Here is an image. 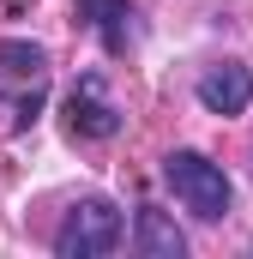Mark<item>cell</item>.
I'll return each mask as SVG.
<instances>
[{
    "instance_id": "cell-1",
    "label": "cell",
    "mask_w": 253,
    "mask_h": 259,
    "mask_svg": "<svg viewBox=\"0 0 253 259\" xmlns=\"http://www.w3.org/2000/svg\"><path fill=\"white\" fill-rule=\"evenodd\" d=\"M163 181H169L175 199L187 205L193 217H205V223H217V217L229 211V199H235L223 163H211L205 151H169V157H163Z\"/></svg>"
},
{
    "instance_id": "cell-2",
    "label": "cell",
    "mask_w": 253,
    "mask_h": 259,
    "mask_svg": "<svg viewBox=\"0 0 253 259\" xmlns=\"http://www.w3.org/2000/svg\"><path fill=\"white\" fill-rule=\"evenodd\" d=\"M121 229L126 223L109 199H78L61 217V229H55V253L61 259H103L121 247Z\"/></svg>"
},
{
    "instance_id": "cell-3",
    "label": "cell",
    "mask_w": 253,
    "mask_h": 259,
    "mask_svg": "<svg viewBox=\"0 0 253 259\" xmlns=\"http://www.w3.org/2000/svg\"><path fill=\"white\" fill-rule=\"evenodd\" d=\"M199 109L205 115H223V121H235V115H247V103H253V72L241 61H223V66H211V72H199Z\"/></svg>"
},
{
    "instance_id": "cell-4",
    "label": "cell",
    "mask_w": 253,
    "mask_h": 259,
    "mask_svg": "<svg viewBox=\"0 0 253 259\" xmlns=\"http://www.w3.org/2000/svg\"><path fill=\"white\" fill-rule=\"evenodd\" d=\"M66 121H72V133H85V139H115L121 133V109L103 97V78H78L72 97H66Z\"/></svg>"
},
{
    "instance_id": "cell-5",
    "label": "cell",
    "mask_w": 253,
    "mask_h": 259,
    "mask_svg": "<svg viewBox=\"0 0 253 259\" xmlns=\"http://www.w3.org/2000/svg\"><path fill=\"white\" fill-rule=\"evenodd\" d=\"M133 247H139L145 259H181V253H187V235L175 229V217H169V211H157V205H139Z\"/></svg>"
},
{
    "instance_id": "cell-6",
    "label": "cell",
    "mask_w": 253,
    "mask_h": 259,
    "mask_svg": "<svg viewBox=\"0 0 253 259\" xmlns=\"http://www.w3.org/2000/svg\"><path fill=\"white\" fill-rule=\"evenodd\" d=\"M78 18L103 36V49H109V55H126V36H133V30H126V18H133V12H126V0H78Z\"/></svg>"
},
{
    "instance_id": "cell-7",
    "label": "cell",
    "mask_w": 253,
    "mask_h": 259,
    "mask_svg": "<svg viewBox=\"0 0 253 259\" xmlns=\"http://www.w3.org/2000/svg\"><path fill=\"white\" fill-rule=\"evenodd\" d=\"M43 66H49V49L43 42H24V36H6L0 42V72L6 78H43Z\"/></svg>"
}]
</instances>
